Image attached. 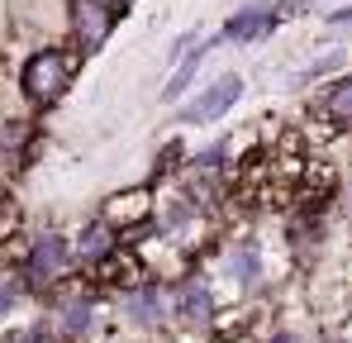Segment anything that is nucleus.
Here are the masks:
<instances>
[{
	"mask_svg": "<svg viewBox=\"0 0 352 343\" xmlns=\"http://www.w3.org/2000/svg\"><path fill=\"white\" fill-rule=\"evenodd\" d=\"M24 300H29V295L19 291V282H14L10 272H0V329H5V324L24 310Z\"/></svg>",
	"mask_w": 352,
	"mask_h": 343,
	"instance_id": "obj_13",
	"label": "nucleus"
},
{
	"mask_svg": "<svg viewBox=\"0 0 352 343\" xmlns=\"http://www.w3.org/2000/svg\"><path fill=\"white\" fill-rule=\"evenodd\" d=\"M210 277L229 286L234 300H257L262 286H267V248H262V233L257 229L229 233L224 248H219V258L210 262Z\"/></svg>",
	"mask_w": 352,
	"mask_h": 343,
	"instance_id": "obj_4",
	"label": "nucleus"
},
{
	"mask_svg": "<svg viewBox=\"0 0 352 343\" xmlns=\"http://www.w3.org/2000/svg\"><path fill=\"white\" fill-rule=\"evenodd\" d=\"M267 343H300V334H295V329H276Z\"/></svg>",
	"mask_w": 352,
	"mask_h": 343,
	"instance_id": "obj_14",
	"label": "nucleus"
},
{
	"mask_svg": "<svg viewBox=\"0 0 352 343\" xmlns=\"http://www.w3.org/2000/svg\"><path fill=\"white\" fill-rule=\"evenodd\" d=\"M43 310H48V320H53V329H58L62 343H91V339H100V334H115V329L105 324L110 295L91 282L86 272H76L72 282H62L58 291L43 300Z\"/></svg>",
	"mask_w": 352,
	"mask_h": 343,
	"instance_id": "obj_2",
	"label": "nucleus"
},
{
	"mask_svg": "<svg viewBox=\"0 0 352 343\" xmlns=\"http://www.w3.org/2000/svg\"><path fill=\"white\" fill-rule=\"evenodd\" d=\"M100 215L119 229L124 243H153L157 238V225H153V215H157V186L153 181L119 186V191H110L100 200Z\"/></svg>",
	"mask_w": 352,
	"mask_h": 343,
	"instance_id": "obj_5",
	"label": "nucleus"
},
{
	"mask_svg": "<svg viewBox=\"0 0 352 343\" xmlns=\"http://www.w3.org/2000/svg\"><path fill=\"white\" fill-rule=\"evenodd\" d=\"M14 186H10V176H5V167H0V196H10Z\"/></svg>",
	"mask_w": 352,
	"mask_h": 343,
	"instance_id": "obj_15",
	"label": "nucleus"
},
{
	"mask_svg": "<svg viewBox=\"0 0 352 343\" xmlns=\"http://www.w3.org/2000/svg\"><path fill=\"white\" fill-rule=\"evenodd\" d=\"M186 158H190L186 134H167V138H162V148L153 153L148 181H153V186H167V181H176V176H181V167H186Z\"/></svg>",
	"mask_w": 352,
	"mask_h": 343,
	"instance_id": "obj_12",
	"label": "nucleus"
},
{
	"mask_svg": "<svg viewBox=\"0 0 352 343\" xmlns=\"http://www.w3.org/2000/svg\"><path fill=\"white\" fill-rule=\"evenodd\" d=\"M124 5H133V0H124Z\"/></svg>",
	"mask_w": 352,
	"mask_h": 343,
	"instance_id": "obj_16",
	"label": "nucleus"
},
{
	"mask_svg": "<svg viewBox=\"0 0 352 343\" xmlns=\"http://www.w3.org/2000/svg\"><path fill=\"white\" fill-rule=\"evenodd\" d=\"M214 48H219V34H214V39H200V43H195V48H190V53H186L172 72H167V81H162V91H157V101H162V105H176V101L195 86V76H200L205 57L214 53Z\"/></svg>",
	"mask_w": 352,
	"mask_h": 343,
	"instance_id": "obj_11",
	"label": "nucleus"
},
{
	"mask_svg": "<svg viewBox=\"0 0 352 343\" xmlns=\"http://www.w3.org/2000/svg\"><path fill=\"white\" fill-rule=\"evenodd\" d=\"M286 5H272V0H252V5H243L234 10L229 19H224V29H219V43H262V39H272L281 24H286Z\"/></svg>",
	"mask_w": 352,
	"mask_h": 343,
	"instance_id": "obj_9",
	"label": "nucleus"
},
{
	"mask_svg": "<svg viewBox=\"0 0 352 343\" xmlns=\"http://www.w3.org/2000/svg\"><path fill=\"white\" fill-rule=\"evenodd\" d=\"M243 86H248V81H243L238 72H219L214 81H205V86H200V96H195V101L176 105V124H181V129H190V124H214V119H224V114L243 101Z\"/></svg>",
	"mask_w": 352,
	"mask_h": 343,
	"instance_id": "obj_8",
	"label": "nucleus"
},
{
	"mask_svg": "<svg viewBox=\"0 0 352 343\" xmlns=\"http://www.w3.org/2000/svg\"><path fill=\"white\" fill-rule=\"evenodd\" d=\"M86 57L76 53L72 43H43L34 53H24V62L14 67V91H19V105L24 110H53L62 96L72 91L76 72H81Z\"/></svg>",
	"mask_w": 352,
	"mask_h": 343,
	"instance_id": "obj_1",
	"label": "nucleus"
},
{
	"mask_svg": "<svg viewBox=\"0 0 352 343\" xmlns=\"http://www.w3.org/2000/svg\"><path fill=\"white\" fill-rule=\"evenodd\" d=\"M119 19L124 14H119L115 5H105V0H67V39H72V48L81 57L100 53L110 43Z\"/></svg>",
	"mask_w": 352,
	"mask_h": 343,
	"instance_id": "obj_7",
	"label": "nucleus"
},
{
	"mask_svg": "<svg viewBox=\"0 0 352 343\" xmlns=\"http://www.w3.org/2000/svg\"><path fill=\"white\" fill-rule=\"evenodd\" d=\"M67 233H72V248H76V262H81V272H86V267H96L100 258H110L119 243H124V238H119V229L110 225L100 210H96V215H86L81 225L67 229Z\"/></svg>",
	"mask_w": 352,
	"mask_h": 343,
	"instance_id": "obj_10",
	"label": "nucleus"
},
{
	"mask_svg": "<svg viewBox=\"0 0 352 343\" xmlns=\"http://www.w3.org/2000/svg\"><path fill=\"white\" fill-rule=\"evenodd\" d=\"M224 310V291L210 272H181L172 277V320L176 329H190V334H210L214 320Z\"/></svg>",
	"mask_w": 352,
	"mask_h": 343,
	"instance_id": "obj_6",
	"label": "nucleus"
},
{
	"mask_svg": "<svg viewBox=\"0 0 352 343\" xmlns=\"http://www.w3.org/2000/svg\"><path fill=\"white\" fill-rule=\"evenodd\" d=\"M110 305H115V320L124 334H138V339H167V334H176L172 277H162V272H148L143 282L124 286L119 295H110Z\"/></svg>",
	"mask_w": 352,
	"mask_h": 343,
	"instance_id": "obj_3",
	"label": "nucleus"
}]
</instances>
